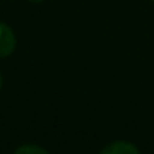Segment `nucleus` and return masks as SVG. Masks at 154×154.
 Here are the masks:
<instances>
[{"label": "nucleus", "mask_w": 154, "mask_h": 154, "mask_svg": "<svg viewBox=\"0 0 154 154\" xmlns=\"http://www.w3.org/2000/svg\"><path fill=\"white\" fill-rule=\"evenodd\" d=\"M15 47H17V38H15L14 30L0 22V58L10 57Z\"/></svg>", "instance_id": "f257e3e1"}, {"label": "nucleus", "mask_w": 154, "mask_h": 154, "mask_svg": "<svg viewBox=\"0 0 154 154\" xmlns=\"http://www.w3.org/2000/svg\"><path fill=\"white\" fill-rule=\"evenodd\" d=\"M100 154H141L134 144L128 141H114L101 149Z\"/></svg>", "instance_id": "f03ea898"}, {"label": "nucleus", "mask_w": 154, "mask_h": 154, "mask_svg": "<svg viewBox=\"0 0 154 154\" xmlns=\"http://www.w3.org/2000/svg\"><path fill=\"white\" fill-rule=\"evenodd\" d=\"M14 154H48L45 149H42L40 146H35V144H23V146L17 147Z\"/></svg>", "instance_id": "7ed1b4c3"}, {"label": "nucleus", "mask_w": 154, "mask_h": 154, "mask_svg": "<svg viewBox=\"0 0 154 154\" xmlns=\"http://www.w3.org/2000/svg\"><path fill=\"white\" fill-rule=\"evenodd\" d=\"M28 2H33V4H38V2H43V0H28Z\"/></svg>", "instance_id": "20e7f679"}, {"label": "nucleus", "mask_w": 154, "mask_h": 154, "mask_svg": "<svg viewBox=\"0 0 154 154\" xmlns=\"http://www.w3.org/2000/svg\"><path fill=\"white\" fill-rule=\"evenodd\" d=\"M0 88H2V75H0Z\"/></svg>", "instance_id": "39448f33"}]
</instances>
